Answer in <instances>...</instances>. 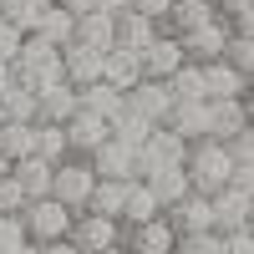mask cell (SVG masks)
Returning a JSON list of instances; mask_svg holds the SVG:
<instances>
[{"instance_id":"cell-1","label":"cell","mask_w":254,"mask_h":254,"mask_svg":"<svg viewBox=\"0 0 254 254\" xmlns=\"http://www.w3.org/2000/svg\"><path fill=\"white\" fill-rule=\"evenodd\" d=\"M183 173H188V188L193 193H219V188H229V178H234V163H229V147L214 142V137H198L188 142L183 153Z\"/></svg>"},{"instance_id":"cell-2","label":"cell","mask_w":254,"mask_h":254,"mask_svg":"<svg viewBox=\"0 0 254 254\" xmlns=\"http://www.w3.org/2000/svg\"><path fill=\"white\" fill-rule=\"evenodd\" d=\"M92 188H97V173H92V163L87 158H61L56 168H51V198L56 203H66L71 214H81L87 208V198H92Z\"/></svg>"},{"instance_id":"cell-3","label":"cell","mask_w":254,"mask_h":254,"mask_svg":"<svg viewBox=\"0 0 254 254\" xmlns=\"http://www.w3.org/2000/svg\"><path fill=\"white\" fill-rule=\"evenodd\" d=\"M71 219H76V214H71L66 203H56V198H31L26 208H20V229H26V239H31V244L66 239Z\"/></svg>"},{"instance_id":"cell-4","label":"cell","mask_w":254,"mask_h":254,"mask_svg":"<svg viewBox=\"0 0 254 254\" xmlns=\"http://www.w3.org/2000/svg\"><path fill=\"white\" fill-rule=\"evenodd\" d=\"M254 214V188H219L208 193V219H214V234H234V229H249Z\"/></svg>"},{"instance_id":"cell-5","label":"cell","mask_w":254,"mask_h":254,"mask_svg":"<svg viewBox=\"0 0 254 254\" xmlns=\"http://www.w3.org/2000/svg\"><path fill=\"white\" fill-rule=\"evenodd\" d=\"M183 153H188V142H183L178 132H168V127H153V132H147V142H142V147H132L137 178L158 173V168H178V163H183Z\"/></svg>"},{"instance_id":"cell-6","label":"cell","mask_w":254,"mask_h":254,"mask_svg":"<svg viewBox=\"0 0 254 254\" xmlns=\"http://www.w3.org/2000/svg\"><path fill=\"white\" fill-rule=\"evenodd\" d=\"M66 244L76 249V254H97V249H112V244H122V224L117 219H102V214H81L71 219V229H66Z\"/></svg>"},{"instance_id":"cell-7","label":"cell","mask_w":254,"mask_h":254,"mask_svg":"<svg viewBox=\"0 0 254 254\" xmlns=\"http://www.w3.org/2000/svg\"><path fill=\"white\" fill-rule=\"evenodd\" d=\"M229 36H234V31H229L224 15H214V20H208V26H198V31H183V36H178L183 61H198V66H203V61H219L224 46H229Z\"/></svg>"},{"instance_id":"cell-8","label":"cell","mask_w":254,"mask_h":254,"mask_svg":"<svg viewBox=\"0 0 254 254\" xmlns=\"http://www.w3.org/2000/svg\"><path fill=\"white\" fill-rule=\"evenodd\" d=\"M122 112H137L142 122H153V127H163V117L173 112V97H168V87L163 81H137V87H127L122 92Z\"/></svg>"},{"instance_id":"cell-9","label":"cell","mask_w":254,"mask_h":254,"mask_svg":"<svg viewBox=\"0 0 254 254\" xmlns=\"http://www.w3.org/2000/svg\"><path fill=\"white\" fill-rule=\"evenodd\" d=\"M137 61H142V76H147V81H168V76L183 66V46H178V36H173V31H158V36H153V46H142Z\"/></svg>"},{"instance_id":"cell-10","label":"cell","mask_w":254,"mask_h":254,"mask_svg":"<svg viewBox=\"0 0 254 254\" xmlns=\"http://www.w3.org/2000/svg\"><path fill=\"white\" fill-rule=\"evenodd\" d=\"M173 224H168L163 214L158 219H147V224H132V229H122V249L127 254H173Z\"/></svg>"},{"instance_id":"cell-11","label":"cell","mask_w":254,"mask_h":254,"mask_svg":"<svg viewBox=\"0 0 254 254\" xmlns=\"http://www.w3.org/2000/svg\"><path fill=\"white\" fill-rule=\"evenodd\" d=\"M203 97L208 102H234V97H249V76L244 71H234L229 61L219 56V61H203Z\"/></svg>"},{"instance_id":"cell-12","label":"cell","mask_w":254,"mask_h":254,"mask_svg":"<svg viewBox=\"0 0 254 254\" xmlns=\"http://www.w3.org/2000/svg\"><path fill=\"white\" fill-rule=\"evenodd\" d=\"M61 127H66V142H71V153H76V158H87L97 142H107V137H112V122H107V117H97V112H87V107H76Z\"/></svg>"},{"instance_id":"cell-13","label":"cell","mask_w":254,"mask_h":254,"mask_svg":"<svg viewBox=\"0 0 254 254\" xmlns=\"http://www.w3.org/2000/svg\"><path fill=\"white\" fill-rule=\"evenodd\" d=\"M87 163H92V173L97 178H117V183H132L137 178V163H132V147H122V142H97L92 153H87Z\"/></svg>"},{"instance_id":"cell-14","label":"cell","mask_w":254,"mask_h":254,"mask_svg":"<svg viewBox=\"0 0 254 254\" xmlns=\"http://www.w3.org/2000/svg\"><path fill=\"white\" fill-rule=\"evenodd\" d=\"M158 31H163L158 20H147V15H137V10L112 15V46H117V51L142 56V46H153V36H158Z\"/></svg>"},{"instance_id":"cell-15","label":"cell","mask_w":254,"mask_h":254,"mask_svg":"<svg viewBox=\"0 0 254 254\" xmlns=\"http://www.w3.org/2000/svg\"><path fill=\"white\" fill-rule=\"evenodd\" d=\"M249 132V97H234V102H208V137L214 142H229Z\"/></svg>"},{"instance_id":"cell-16","label":"cell","mask_w":254,"mask_h":254,"mask_svg":"<svg viewBox=\"0 0 254 254\" xmlns=\"http://www.w3.org/2000/svg\"><path fill=\"white\" fill-rule=\"evenodd\" d=\"M61 81L66 87H92V81H102V51L92 46H61Z\"/></svg>"},{"instance_id":"cell-17","label":"cell","mask_w":254,"mask_h":254,"mask_svg":"<svg viewBox=\"0 0 254 254\" xmlns=\"http://www.w3.org/2000/svg\"><path fill=\"white\" fill-rule=\"evenodd\" d=\"M163 219L173 224V234H198V229H214V219H208V198L193 193V188H188L178 203H168Z\"/></svg>"},{"instance_id":"cell-18","label":"cell","mask_w":254,"mask_h":254,"mask_svg":"<svg viewBox=\"0 0 254 254\" xmlns=\"http://www.w3.org/2000/svg\"><path fill=\"white\" fill-rule=\"evenodd\" d=\"M163 127H168V132H178L183 142L208 137V97H198V102H173V112L163 117Z\"/></svg>"},{"instance_id":"cell-19","label":"cell","mask_w":254,"mask_h":254,"mask_svg":"<svg viewBox=\"0 0 254 254\" xmlns=\"http://www.w3.org/2000/svg\"><path fill=\"white\" fill-rule=\"evenodd\" d=\"M51 168L56 163H46V158H20V163H10V178H15V188L26 198H51Z\"/></svg>"},{"instance_id":"cell-20","label":"cell","mask_w":254,"mask_h":254,"mask_svg":"<svg viewBox=\"0 0 254 254\" xmlns=\"http://www.w3.org/2000/svg\"><path fill=\"white\" fill-rule=\"evenodd\" d=\"M102 81L107 87H117V92H127V87H137L142 81V61L132 56V51H102Z\"/></svg>"},{"instance_id":"cell-21","label":"cell","mask_w":254,"mask_h":254,"mask_svg":"<svg viewBox=\"0 0 254 254\" xmlns=\"http://www.w3.org/2000/svg\"><path fill=\"white\" fill-rule=\"evenodd\" d=\"M76 112V87H66V81H56V87H46V92H36V122H66Z\"/></svg>"},{"instance_id":"cell-22","label":"cell","mask_w":254,"mask_h":254,"mask_svg":"<svg viewBox=\"0 0 254 254\" xmlns=\"http://www.w3.org/2000/svg\"><path fill=\"white\" fill-rule=\"evenodd\" d=\"M163 208H158V198H153V188H147L142 178H132L127 183V198H122V229H132V224H147V219H158Z\"/></svg>"},{"instance_id":"cell-23","label":"cell","mask_w":254,"mask_h":254,"mask_svg":"<svg viewBox=\"0 0 254 254\" xmlns=\"http://www.w3.org/2000/svg\"><path fill=\"white\" fill-rule=\"evenodd\" d=\"M76 46H92V51H112V15L107 10H87L76 15Z\"/></svg>"},{"instance_id":"cell-24","label":"cell","mask_w":254,"mask_h":254,"mask_svg":"<svg viewBox=\"0 0 254 254\" xmlns=\"http://www.w3.org/2000/svg\"><path fill=\"white\" fill-rule=\"evenodd\" d=\"M219 10L208 5V0H173V10H168V20L163 26H173V36H183V31H198V26H208Z\"/></svg>"},{"instance_id":"cell-25","label":"cell","mask_w":254,"mask_h":254,"mask_svg":"<svg viewBox=\"0 0 254 254\" xmlns=\"http://www.w3.org/2000/svg\"><path fill=\"white\" fill-rule=\"evenodd\" d=\"M31 36L51 41V46H71V36H76V15H66L61 5H46V10H41V20H36V31H31Z\"/></svg>"},{"instance_id":"cell-26","label":"cell","mask_w":254,"mask_h":254,"mask_svg":"<svg viewBox=\"0 0 254 254\" xmlns=\"http://www.w3.org/2000/svg\"><path fill=\"white\" fill-rule=\"evenodd\" d=\"M76 107H87V112H97V117L112 122L122 112V92L107 87V81H92V87H76Z\"/></svg>"},{"instance_id":"cell-27","label":"cell","mask_w":254,"mask_h":254,"mask_svg":"<svg viewBox=\"0 0 254 254\" xmlns=\"http://www.w3.org/2000/svg\"><path fill=\"white\" fill-rule=\"evenodd\" d=\"M142 183L153 188V198H158V208H168V203H178V198L188 193V173H183V163H178V168H158V173H147Z\"/></svg>"},{"instance_id":"cell-28","label":"cell","mask_w":254,"mask_h":254,"mask_svg":"<svg viewBox=\"0 0 254 254\" xmlns=\"http://www.w3.org/2000/svg\"><path fill=\"white\" fill-rule=\"evenodd\" d=\"M122 198H127V183H117V178H97L92 198H87V214H102V219H122Z\"/></svg>"},{"instance_id":"cell-29","label":"cell","mask_w":254,"mask_h":254,"mask_svg":"<svg viewBox=\"0 0 254 254\" xmlns=\"http://www.w3.org/2000/svg\"><path fill=\"white\" fill-rule=\"evenodd\" d=\"M31 147H36V122H0V153L10 163L31 158Z\"/></svg>"},{"instance_id":"cell-30","label":"cell","mask_w":254,"mask_h":254,"mask_svg":"<svg viewBox=\"0 0 254 254\" xmlns=\"http://www.w3.org/2000/svg\"><path fill=\"white\" fill-rule=\"evenodd\" d=\"M36 158H46V163H61V158H71V142H66V127H56V122H36V147H31Z\"/></svg>"},{"instance_id":"cell-31","label":"cell","mask_w":254,"mask_h":254,"mask_svg":"<svg viewBox=\"0 0 254 254\" xmlns=\"http://www.w3.org/2000/svg\"><path fill=\"white\" fill-rule=\"evenodd\" d=\"M163 87H168V97H173V102H198V97H203V71H198V61H183Z\"/></svg>"},{"instance_id":"cell-32","label":"cell","mask_w":254,"mask_h":254,"mask_svg":"<svg viewBox=\"0 0 254 254\" xmlns=\"http://www.w3.org/2000/svg\"><path fill=\"white\" fill-rule=\"evenodd\" d=\"M46 5H51V0H0V20H10L20 36H31Z\"/></svg>"},{"instance_id":"cell-33","label":"cell","mask_w":254,"mask_h":254,"mask_svg":"<svg viewBox=\"0 0 254 254\" xmlns=\"http://www.w3.org/2000/svg\"><path fill=\"white\" fill-rule=\"evenodd\" d=\"M0 122H36V97L10 81V87L0 92Z\"/></svg>"},{"instance_id":"cell-34","label":"cell","mask_w":254,"mask_h":254,"mask_svg":"<svg viewBox=\"0 0 254 254\" xmlns=\"http://www.w3.org/2000/svg\"><path fill=\"white\" fill-rule=\"evenodd\" d=\"M147 132H153V122H142L137 112H117L112 117V142H122V147H142Z\"/></svg>"},{"instance_id":"cell-35","label":"cell","mask_w":254,"mask_h":254,"mask_svg":"<svg viewBox=\"0 0 254 254\" xmlns=\"http://www.w3.org/2000/svg\"><path fill=\"white\" fill-rule=\"evenodd\" d=\"M173 254H224V239L214 229H198V234H178L173 239Z\"/></svg>"},{"instance_id":"cell-36","label":"cell","mask_w":254,"mask_h":254,"mask_svg":"<svg viewBox=\"0 0 254 254\" xmlns=\"http://www.w3.org/2000/svg\"><path fill=\"white\" fill-rule=\"evenodd\" d=\"M224 61H229L234 71H244V76H249V66H254V36H229Z\"/></svg>"},{"instance_id":"cell-37","label":"cell","mask_w":254,"mask_h":254,"mask_svg":"<svg viewBox=\"0 0 254 254\" xmlns=\"http://www.w3.org/2000/svg\"><path fill=\"white\" fill-rule=\"evenodd\" d=\"M15 244H26V229H20V214H0V254H10Z\"/></svg>"},{"instance_id":"cell-38","label":"cell","mask_w":254,"mask_h":254,"mask_svg":"<svg viewBox=\"0 0 254 254\" xmlns=\"http://www.w3.org/2000/svg\"><path fill=\"white\" fill-rule=\"evenodd\" d=\"M26 203H31V198L15 188V178H0V214H20Z\"/></svg>"},{"instance_id":"cell-39","label":"cell","mask_w":254,"mask_h":254,"mask_svg":"<svg viewBox=\"0 0 254 254\" xmlns=\"http://www.w3.org/2000/svg\"><path fill=\"white\" fill-rule=\"evenodd\" d=\"M127 10H137V15H147V20H168V10H173V0H127Z\"/></svg>"},{"instance_id":"cell-40","label":"cell","mask_w":254,"mask_h":254,"mask_svg":"<svg viewBox=\"0 0 254 254\" xmlns=\"http://www.w3.org/2000/svg\"><path fill=\"white\" fill-rule=\"evenodd\" d=\"M20 41H26V36H20V31L10 26V20H0V61H5V66L15 61V51H20Z\"/></svg>"},{"instance_id":"cell-41","label":"cell","mask_w":254,"mask_h":254,"mask_svg":"<svg viewBox=\"0 0 254 254\" xmlns=\"http://www.w3.org/2000/svg\"><path fill=\"white\" fill-rule=\"evenodd\" d=\"M219 239H224V254H254L249 229H234V234H219Z\"/></svg>"},{"instance_id":"cell-42","label":"cell","mask_w":254,"mask_h":254,"mask_svg":"<svg viewBox=\"0 0 254 254\" xmlns=\"http://www.w3.org/2000/svg\"><path fill=\"white\" fill-rule=\"evenodd\" d=\"M224 20H234V15H244V10H254V0H208Z\"/></svg>"},{"instance_id":"cell-43","label":"cell","mask_w":254,"mask_h":254,"mask_svg":"<svg viewBox=\"0 0 254 254\" xmlns=\"http://www.w3.org/2000/svg\"><path fill=\"white\" fill-rule=\"evenodd\" d=\"M51 5H61L66 15H87V10H97V0H51Z\"/></svg>"},{"instance_id":"cell-44","label":"cell","mask_w":254,"mask_h":254,"mask_svg":"<svg viewBox=\"0 0 254 254\" xmlns=\"http://www.w3.org/2000/svg\"><path fill=\"white\" fill-rule=\"evenodd\" d=\"M36 249H41V254H76L66 239H51V244H36Z\"/></svg>"},{"instance_id":"cell-45","label":"cell","mask_w":254,"mask_h":254,"mask_svg":"<svg viewBox=\"0 0 254 254\" xmlns=\"http://www.w3.org/2000/svg\"><path fill=\"white\" fill-rule=\"evenodd\" d=\"M97 10H107V15H122V10H127V0H97Z\"/></svg>"},{"instance_id":"cell-46","label":"cell","mask_w":254,"mask_h":254,"mask_svg":"<svg viewBox=\"0 0 254 254\" xmlns=\"http://www.w3.org/2000/svg\"><path fill=\"white\" fill-rule=\"evenodd\" d=\"M10 254H41V249H36V244H31V239H26V244H15V249H10Z\"/></svg>"},{"instance_id":"cell-47","label":"cell","mask_w":254,"mask_h":254,"mask_svg":"<svg viewBox=\"0 0 254 254\" xmlns=\"http://www.w3.org/2000/svg\"><path fill=\"white\" fill-rule=\"evenodd\" d=\"M10 87V66H5V61H0V92H5Z\"/></svg>"},{"instance_id":"cell-48","label":"cell","mask_w":254,"mask_h":254,"mask_svg":"<svg viewBox=\"0 0 254 254\" xmlns=\"http://www.w3.org/2000/svg\"><path fill=\"white\" fill-rule=\"evenodd\" d=\"M0 178H10V158L5 153H0Z\"/></svg>"},{"instance_id":"cell-49","label":"cell","mask_w":254,"mask_h":254,"mask_svg":"<svg viewBox=\"0 0 254 254\" xmlns=\"http://www.w3.org/2000/svg\"><path fill=\"white\" fill-rule=\"evenodd\" d=\"M97 254H127V249H122V244H112V249H97Z\"/></svg>"}]
</instances>
